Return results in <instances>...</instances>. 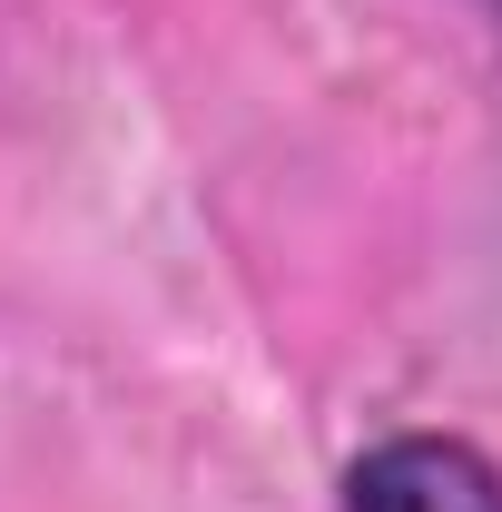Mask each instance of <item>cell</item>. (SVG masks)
I'll return each mask as SVG.
<instances>
[{
	"label": "cell",
	"instance_id": "cell-1",
	"mask_svg": "<svg viewBox=\"0 0 502 512\" xmlns=\"http://www.w3.org/2000/svg\"><path fill=\"white\" fill-rule=\"evenodd\" d=\"M345 512H502V463L463 434H384L355 453Z\"/></svg>",
	"mask_w": 502,
	"mask_h": 512
},
{
	"label": "cell",
	"instance_id": "cell-2",
	"mask_svg": "<svg viewBox=\"0 0 502 512\" xmlns=\"http://www.w3.org/2000/svg\"><path fill=\"white\" fill-rule=\"evenodd\" d=\"M493 10H502V0H493Z\"/></svg>",
	"mask_w": 502,
	"mask_h": 512
}]
</instances>
